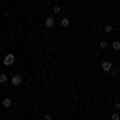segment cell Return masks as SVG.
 <instances>
[{"label":"cell","mask_w":120,"mask_h":120,"mask_svg":"<svg viewBox=\"0 0 120 120\" xmlns=\"http://www.w3.org/2000/svg\"><path fill=\"white\" fill-rule=\"evenodd\" d=\"M21 83H22V75H21V74L13 75V79H11V85H13V86H19Z\"/></svg>","instance_id":"6da1fadb"},{"label":"cell","mask_w":120,"mask_h":120,"mask_svg":"<svg viewBox=\"0 0 120 120\" xmlns=\"http://www.w3.org/2000/svg\"><path fill=\"white\" fill-rule=\"evenodd\" d=\"M13 63H15V55H7L5 58H3V64L5 66H13Z\"/></svg>","instance_id":"7a4b0ae2"},{"label":"cell","mask_w":120,"mask_h":120,"mask_svg":"<svg viewBox=\"0 0 120 120\" xmlns=\"http://www.w3.org/2000/svg\"><path fill=\"white\" fill-rule=\"evenodd\" d=\"M101 67H102V71H106V72H109V71L112 69V63H111V61H104V63L101 64Z\"/></svg>","instance_id":"3957f363"},{"label":"cell","mask_w":120,"mask_h":120,"mask_svg":"<svg viewBox=\"0 0 120 120\" xmlns=\"http://www.w3.org/2000/svg\"><path fill=\"white\" fill-rule=\"evenodd\" d=\"M45 26H46V27H53V26H55V18L48 16V18L45 19Z\"/></svg>","instance_id":"277c9868"},{"label":"cell","mask_w":120,"mask_h":120,"mask_svg":"<svg viewBox=\"0 0 120 120\" xmlns=\"http://www.w3.org/2000/svg\"><path fill=\"white\" fill-rule=\"evenodd\" d=\"M2 104H3V107H10V106L13 104V101H11L10 98H5V99L2 101Z\"/></svg>","instance_id":"5b68a950"},{"label":"cell","mask_w":120,"mask_h":120,"mask_svg":"<svg viewBox=\"0 0 120 120\" xmlns=\"http://www.w3.org/2000/svg\"><path fill=\"white\" fill-rule=\"evenodd\" d=\"M69 24H71V21H69L67 18H63V19H61V26H63V27H67Z\"/></svg>","instance_id":"8992f818"},{"label":"cell","mask_w":120,"mask_h":120,"mask_svg":"<svg viewBox=\"0 0 120 120\" xmlns=\"http://www.w3.org/2000/svg\"><path fill=\"white\" fill-rule=\"evenodd\" d=\"M112 30H114V27H112L111 24H107V26H106V27H104V32H106V34H111Z\"/></svg>","instance_id":"52a82bcc"},{"label":"cell","mask_w":120,"mask_h":120,"mask_svg":"<svg viewBox=\"0 0 120 120\" xmlns=\"http://www.w3.org/2000/svg\"><path fill=\"white\" fill-rule=\"evenodd\" d=\"M112 48H114L115 51H117V50H120V42H119V40H115V42L112 43Z\"/></svg>","instance_id":"ba28073f"},{"label":"cell","mask_w":120,"mask_h":120,"mask_svg":"<svg viewBox=\"0 0 120 120\" xmlns=\"http://www.w3.org/2000/svg\"><path fill=\"white\" fill-rule=\"evenodd\" d=\"M7 80H8V77H7V75H5V74H0V83H5Z\"/></svg>","instance_id":"9c48e42d"},{"label":"cell","mask_w":120,"mask_h":120,"mask_svg":"<svg viewBox=\"0 0 120 120\" xmlns=\"http://www.w3.org/2000/svg\"><path fill=\"white\" fill-rule=\"evenodd\" d=\"M112 120H120V115L117 114V112H114V114H112Z\"/></svg>","instance_id":"30bf717a"},{"label":"cell","mask_w":120,"mask_h":120,"mask_svg":"<svg viewBox=\"0 0 120 120\" xmlns=\"http://www.w3.org/2000/svg\"><path fill=\"white\" fill-rule=\"evenodd\" d=\"M59 11H61V8H59L58 5H56V7H53V13H55V15H58Z\"/></svg>","instance_id":"8fae6325"},{"label":"cell","mask_w":120,"mask_h":120,"mask_svg":"<svg viewBox=\"0 0 120 120\" xmlns=\"http://www.w3.org/2000/svg\"><path fill=\"white\" fill-rule=\"evenodd\" d=\"M99 46H101V48H107V42H106V40H102L101 43H99Z\"/></svg>","instance_id":"7c38bea8"},{"label":"cell","mask_w":120,"mask_h":120,"mask_svg":"<svg viewBox=\"0 0 120 120\" xmlns=\"http://www.w3.org/2000/svg\"><path fill=\"white\" fill-rule=\"evenodd\" d=\"M45 120H53V117H51L50 114H45Z\"/></svg>","instance_id":"4fadbf2b"},{"label":"cell","mask_w":120,"mask_h":120,"mask_svg":"<svg viewBox=\"0 0 120 120\" xmlns=\"http://www.w3.org/2000/svg\"><path fill=\"white\" fill-rule=\"evenodd\" d=\"M56 120H59V119H56Z\"/></svg>","instance_id":"5bb4252c"}]
</instances>
